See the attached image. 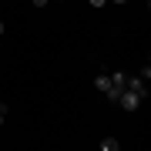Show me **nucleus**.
<instances>
[{"label":"nucleus","instance_id":"0eeeda50","mask_svg":"<svg viewBox=\"0 0 151 151\" xmlns=\"http://www.w3.org/2000/svg\"><path fill=\"white\" fill-rule=\"evenodd\" d=\"M50 4V0H34V7H47Z\"/></svg>","mask_w":151,"mask_h":151},{"label":"nucleus","instance_id":"9b49d317","mask_svg":"<svg viewBox=\"0 0 151 151\" xmlns=\"http://www.w3.org/2000/svg\"><path fill=\"white\" fill-rule=\"evenodd\" d=\"M0 124H4V114H0Z\"/></svg>","mask_w":151,"mask_h":151},{"label":"nucleus","instance_id":"6e6552de","mask_svg":"<svg viewBox=\"0 0 151 151\" xmlns=\"http://www.w3.org/2000/svg\"><path fill=\"white\" fill-rule=\"evenodd\" d=\"M0 114H7V108H4V101H0Z\"/></svg>","mask_w":151,"mask_h":151},{"label":"nucleus","instance_id":"9d476101","mask_svg":"<svg viewBox=\"0 0 151 151\" xmlns=\"http://www.w3.org/2000/svg\"><path fill=\"white\" fill-rule=\"evenodd\" d=\"M111 4H124V0H111Z\"/></svg>","mask_w":151,"mask_h":151},{"label":"nucleus","instance_id":"f257e3e1","mask_svg":"<svg viewBox=\"0 0 151 151\" xmlns=\"http://www.w3.org/2000/svg\"><path fill=\"white\" fill-rule=\"evenodd\" d=\"M141 101H145V97H141L138 91H131V87H124V91L118 94V104H121L124 111H138V108H141Z\"/></svg>","mask_w":151,"mask_h":151},{"label":"nucleus","instance_id":"7ed1b4c3","mask_svg":"<svg viewBox=\"0 0 151 151\" xmlns=\"http://www.w3.org/2000/svg\"><path fill=\"white\" fill-rule=\"evenodd\" d=\"M94 87H97V91L104 94V91L111 87V77H108V74H97V77H94Z\"/></svg>","mask_w":151,"mask_h":151},{"label":"nucleus","instance_id":"f03ea898","mask_svg":"<svg viewBox=\"0 0 151 151\" xmlns=\"http://www.w3.org/2000/svg\"><path fill=\"white\" fill-rule=\"evenodd\" d=\"M124 87H131V91H138L141 97L148 94V87H145V81H141V77H128V81H124Z\"/></svg>","mask_w":151,"mask_h":151},{"label":"nucleus","instance_id":"423d86ee","mask_svg":"<svg viewBox=\"0 0 151 151\" xmlns=\"http://www.w3.org/2000/svg\"><path fill=\"white\" fill-rule=\"evenodd\" d=\"M87 4H91V7H104L108 0H87Z\"/></svg>","mask_w":151,"mask_h":151},{"label":"nucleus","instance_id":"20e7f679","mask_svg":"<svg viewBox=\"0 0 151 151\" xmlns=\"http://www.w3.org/2000/svg\"><path fill=\"white\" fill-rule=\"evenodd\" d=\"M108 77H111V87H118V91L124 87V81H128V74H121V70H114V74H108Z\"/></svg>","mask_w":151,"mask_h":151},{"label":"nucleus","instance_id":"39448f33","mask_svg":"<svg viewBox=\"0 0 151 151\" xmlns=\"http://www.w3.org/2000/svg\"><path fill=\"white\" fill-rule=\"evenodd\" d=\"M101 148H104V151H118V138H104Z\"/></svg>","mask_w":151,"mask_h":151},{"label":"nucleus","instance_id":"1a4fd4ad","mask_svg":"<svg viewBox=\"0 0 151 151\" xmlns=\"http://www.w3.org/2000/svg\"><path fill=\"white\" fill-rule=\"evenodd\" d=\"M0 37H4V20H0Z\"/></svg>","mask_w":151,"mask_h":151}]
</instances>
